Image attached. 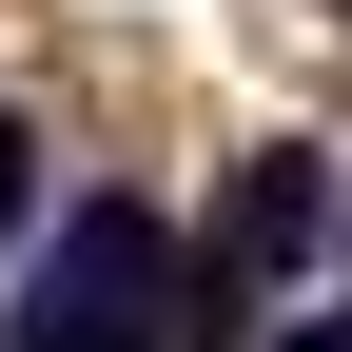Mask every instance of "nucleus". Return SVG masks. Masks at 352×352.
<instances>
[{
    "instance_id": "nucleus-1",
    "label": "nucleus",
    "mask_w": 352,
    "mask_h": 352,
    "mask_svg": "<svg viewBox=\"0 0 352 352\" xmlns=\"http://www.w3.org/2000/svg\"><path fill=\"white\" fill-rule=\"evenodd\" d=\"M333 215H352V157H314V138H254L235 176H215L196 254H176V352H235V333H254V314H274V294L333 254Z\"/></svg>"
},
{
    "instance_id": "nucleus-2",
    "label": "nucleus",
    "mask_w": 352,
    "mask_h": 352,
    "mask_svg": "<svg viewBox=\"0 0 352 352\" xmlns=\"http://www.w3.org/2000/svg\"><path fill=\"white\" fill-rule=\"evenodd\" d=\"M20 352H176V235H157V196H78L39 235Z\"/></svg>"
},
{
    "instance_id": "nucleus-3",
    "label": "nucleus",
    "mask_w": 352,
    "mask_h": 352,
    "mask_svg": "<svg viewBox=\"0 0 352 352\" xmlns=\"http://www.w3.org/2000/svg\"><path fill=\"white\" fill-rule=\"evenodd\" d=\"M20 215H39V138L0 118V235H20Z\"/></svg>"
},
{
    "instance_id": "nucleus-4",
    "label": "nucleus",
    "mask_w": 352,
    "mask_h": 352,
    "mask_svg": "<svg viewBox=\"0 0 352 352\" xmlns=\"http://www.w3.org/2000/svg\"><path fill=\"white\" fill-rule=\"evenodd\" d=\"M274 352H352V294H333V314H294V333H274Z\"/></svg>"
}]
</instances>
